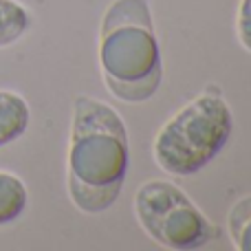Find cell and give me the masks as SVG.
Segmentation results:
<instances>
[{"label": "cell", "instance_id": "6da1fadb", "mask_svg": "<svg viewBox=\"0 0 251 251\" xmlns=\"http://www.w3.org/2000/svg\"><path fill=\"white\" fill-rule=\"evenodd\" d=\"M128 128L110 104L91 95L73 101L66 154V190L84 214L113 207L128 172Z\"/></svg>", "mask_w": 251, "mask_h": 251}, {"label": "cell", "instance_id": "7a4b0ae2", "mask_svg": "<svg viewBox=\"0 0 251 251\" xmlns=\"http://www.w3.org/2000/svg\"><path fill=\"white\" fill-rule=\"evenodd\" d=\"M100 71L113 97L126 104L148 101L161 86L159 40L150 0H113L101 18Z\"/></svg>", "mask_w": 251, "mask_h": 251}, {"label": "cell", "instance_id": "3957f363", "mask_svg": "<svg viewBox=\"0 0 251 251\" xmlns=\"http://www.w3.org/2000/svg\"><path fill=\"white\" fill-rule=\"evenodd\" d=\"M234 130L227 101L216 93H201L172 115L152 143L156 165L168 174H196L225 148Z\"/></svg>", "mask_w": 251, "mask_h": 251}, {"label": "cell", "instance_id": "277c9868", "mask_svg": "<svg viewBox=\"0 0 251 251\" xmlns=\"http://www.w3.org/2000/svg\"><path fill=\"white\" fill-rule=\"evenodd\" d=\"M132 209L141 229L165 249H199L216 236L209 218L172 181L152 178L139 185Z\"/></svg>", "mask_w": 251, "mask_h": 251}, {"label": "cell", "instance_id": "5b68a950", "mask_svg": "<svg viewBox=\"0 0 251 251\" xmlns=\"http://www.w3.org/2000/svg\"><path fill=\"white\" fill-rule=\"evenodd\" d=\"M31 124V108L22 95L0 91V148L18 141Z\"/></svg>", "mask_w": 251, "mask_h": 251}, {"label": "cell", "instance_id": "8992f818", "mask_svg": "<svg viewBox=\"0 0 251 251\" xmlns=\"http://www.w3.org/2000/svg\"><path fill=\"white\" fill-rule=\"evenodd\" d=\"M29 205V192L18 174L0 170V227L18 221Z\"/></svg>", "mask_w": 251, "mask_h": 251}, {"label": "cell", "instance_id": "52a82bcc", "mask_svg": "<svg viewBox=\"0 0 251 251\" xmlns=\"http://www.w3.org/2000/svg\"><path fill=\"white\" fill-rule=\"evenodd\" d=\"M33 25L31 11L18 0H0V49L16 44Z\"/></svg>", "mask_w": 251, "mask_h": 251}, {"label": "cell", "instance_id": "ba28073f", "mask_svg": "<svg viewBox=\"0 0 251 251\" xmlns=\"http://www.w3.org/2000/svg\"><path fill=\"white\" fill-rule=\"evenodd\" d=\"M231 243L240 251H251V194L236 201L227 216Z\"/></svg>", "mask_w": 251, "mask_h": 251}, {"label": "cell", "instance_id": "9c48e42d", "mask_svg": "<svg viewBox=\"0 0 251 251\" xmlns=\"http://www.w3.org/2000/svg\"><path fill=\"white\" fill-rule=\"evenodd\" d=\"M236 35L240 44L251 53V0H240L236 13Z\"/></svg>", "mask_w": 251, "mask_h": 251}]
</instances>
